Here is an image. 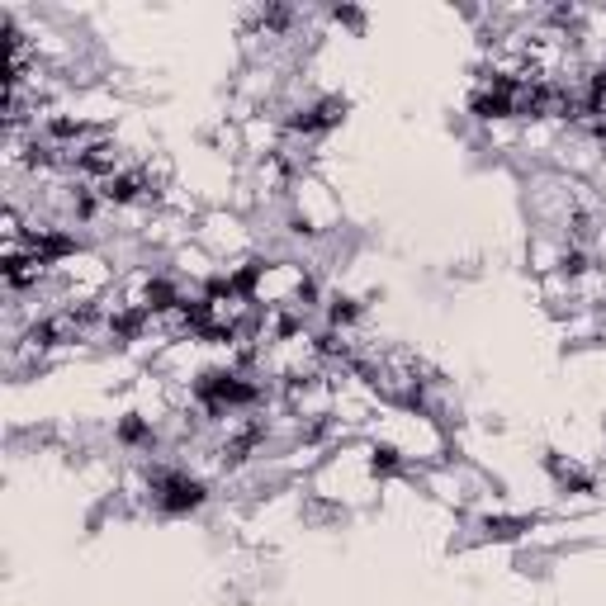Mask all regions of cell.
Returning a JSON list of instances; mask_svg holds the SVG:
<instances>
[{"label": "cell", "instance_id": "6da1fadb", "mask_svg": "<svg viewBox=\"0 0 606 606\" xmlns=\"http://www.w3.org/2000/svg\"><path fill=\"white\" fill-rule=\"evenodd\" d=\"M147 493H152V507H157L161 517H185V512H195L204 507V483L195 474H185V469H157L152 479H147Z\"/></svg>", "mask_w": 606, "mask_h": 606}]
</instances>
